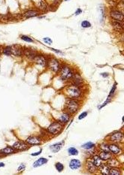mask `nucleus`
<instances>
[{"mask_svg":"<svg viewBox=\"0 0 124 175\" xmlns=\"http://www.w3.org/2000/svg\"><path fill=\"white\" fill-rule=\"evenodd\" d=\"M65 95L70 99H78L79 97H81V90L79 86L74 84L68 86L67 87L65 88Z\"/></svg>","mask_w":124,"mask_h":175,"instance_id":"f257e3e1","label":"nucleus"},{"mask_svg":"<svg viewBox=\"0 0 124 175\" xmlns=\"http://www.w3.org/2000/svg\"><path fill=\"white\" fill-rule=\"evenodd\" d=\"M74 71L72 68L69 66L67 65H63L61 66V68L59 70V74H60V78L63 80L64 81L69 80L72 78Z\"/></svg>","mask_w":124,"mask_h":175,"instance_id":"f03ea898","label":"nucleus"},{"mask_svg":"<svg viewBox=\"0 0 124 175\" xmlns=\"http://www.w3.org/2000/svg\"><path fill=\"white\" fill-rule=\"evenodd\" d=\"M80 107L78 101L74 99H69L65 102V109L69 113H75Z\"/></svg>","mask_w":124,"mask_h":175,"instance_id":"7ed1b4c3","label":"nucleus"},{"mask_svg":"<svg viewBox=\"0 0 124 175\" xmlns=\"http://www.w3.org/2000/svg\"><path fill=\"white\" fill-rule=\"evenodd\" d=\"M47 66L53 73H58L61 68L62 65L59 62V60H57L55 58H50L47 60Z\"/></svg>","mask_w":124,"mask_h":175,"instance_id":"20e7f679","label":"nucleus"},{"mask_svg":"<svg viewBox=\"0 0 124 175\" xmlns=\"http://www.w3.org/2000/svg\"><path fill=\"white\" fill-rule=\"evenodd\" d=\"M63 129V124L60 123L59 121L54 122V123H51L48 126V128H47V132L52 135H57L61 132Z\"/></svg>","mask_w":124,"mask_h":175,"instance_id":"39448f33","label":"nucleus"},{"mask_svg":"<svg viewBox=\"0 0 124 175\" xmlns=\"http://www.w3.org/2000/svg\"><path fill=\"white\" fill-rule=\"evenodd\" d=\"M111 18L112 20H118V21H122L124 19V15L122 11L117 9V8H112L111 9L110 12H109Z\"/></svg>","mask_w":124,"mask_h":175,"instance_id":"423d86ee","label":"nucleus"},{"mask_svg":"<svg viewBox=\"0 0 124 175\" xmlns=\"http://www.w3.org/2000/svg\"><path fill=\"white\" fill-rule=\"evenodd\" d=\"M12 147L16 151H17V150H18V151H26V150H27L30 148V145H29L26 142L18 141L14 142V143L12 144Z\"/></svg>","mask_w":124,"mask_h":175,"instance_id":"0eeeda50","label":"nucleus"},{"mask_svg":"<svg viewBox=\"0 0 124 175\" xmlns=\"http://www.w3.org/2000/svg\"><path fill=\"white\" fill-rule=\"evenodd\" d=\"M11 55L16 57H21L24 55V48L18 44L11 45Z\"/></svg>","mask_w":124,"mask_h":175,"instance_id":"6e6552de","label":"nucleus"},{"mask_svg":"<svg viewBox=\"0 0 124 175\" xmlns=\"http://www.w3.org/2000/svg\"><path fill=\"white\" fill-rule=\"evenodd\" d=\"M47 60H48V59H47L45 56H44L42 54H37V55H36V56H35V58L33 59V61L35 63L38 65V66H43V67L47 66Z\"/></svg>","mask_w":124,"mask_h":175,"instance_id":"1a4fd4ad","label":"nucleus"},{"mask_svg":"<svg viewBox=\"0 0 124 175\" xmlns=\"http://www.w3.org/2000/svg\"><path fill=\"white\" fill-rule=\"evenodd\" d=\"M123 139V134L121 131H115L114 133L111 134L109 137V141L111 143H120Z\"/></svg>","mask_w":124,"mask_h":175,"instance_id":"9d476101","label":"nucleus"},{"mask_svg":"<svg viewBox=\"0 0 124 175\" xmlns=\"http://www.w3.org/2000/svg\"><path fill=\"white\" fill-rule=\"evenodd\" d=\"M37 51L35 49L32 48H24V55L23 56H26L28 60H33L35 56L37 55Z\"/></svg>","mask_w":124,"mask_h":175,"instance_id":"9b49d317","label":"nucleus"},{"mask_svg":"<svg viewBox=\"0 0 124 175\" xmlns=\"http://www.w3.org/2000/svg\"><path fill=\"white\" fill-rule=\"evenodd\" d=\"M109 151L114 155H119L122 152V149L116 143H110L108 144Z\"/></svg>","mask_w":124,"mask_h":175,"instance_id":"f8f14e48","label":"nucleus"},{"mask_svg":"<svg viewBox=\"0 0 124 175\" xmlns=\"http://www.w3.org/2000/svg\"><path fill=\"white\" fill-rule=\"evenodd\" d=\"M39 11L36 10V9H29V10L26 11L23 14V17L26 19H29V18L36 17L39 15Z\"/></svg>","mask_w":124,"mask_h":175,"instance_id":"ddd939ff","label":"nucleus"},{"mask_svg":"<svg viewBox=\"0 0 124 175\" xmlns=\"http://www.w3.org/2000/svg\"><path fill=\"white\" fill-rule=\"evenodd\" d=\"M71 81H72L73 84L78 86H81V84H83V81H84L81 75L79 73H78V72H74L72 78H71Z\"/></svg>","mask_w":124,"mask_h":175,"instance_id":"4468645a","label":"nucleus"},{"mask_svg":"<svg viewBox=\"0 0 124 175\" xmlns=\"http://www.w3.org/2000/svg\"><path fill=\"white\" fill-rule=\"evenodd\" d=\"M26 142L30 146H36L39 145L41 143V141L39 137H36V136H30L26 140Z\"/></svg>","mask_w":124,"mask_h":175,"instance_id":"2eb2a0df","label":"nucleus"},{"mask_svg":"<svg viewBox=\"0 0 124 175\" xmlns=\"http://www.w3.org/2000/svg\"><path fill=\"white\" fill-rule=\"evenodd\" d=\"M69 167L72 170L78 169L81 167V162L78 159H71L69 162Z\"/></svg>","mask_w":124,"mask_h":175,"instance_id":"dca6fc26","label":"nucleus"},{"mask_svg":"<svg viewBox=\"0 0 124 175\" xmlns=\"http://www.w3.org/2000/svg\"><path fill=\"white\" fill-rule=\"evenodd\" d=\"M16 153V150L12 147H6L3 149L0 150V153L2 156H8L11 154H14Z\"/></svg>","mask_w":124,"mask_h":175,"instance_id":"f3484780","label":"nucleus"},{"mask_svg":"<svg viewBox=\"0 0 124 175\" xmlns=\"http://www.w3.org/2000/svg\"><path fill=\"white\" fill-rule=\"evenodd\" d=\"M112 26L114 27V30L118 31V32H123V22L122 21H118V20H112Z\"/></svg>","mask_w":124,"mask_h":175,"instance_id":"a211bd4d","label":"nucleus"},{"mask_svg":"<svg viewBox=\"0 0 124 175\" xmlns=\"http://www.w3.org/2000/svg\"><path fill=\"white\" fill-rule=\"evenodd\" d=\"M111 167L108 165V164L104 163L98 167V170L100 171V173L103 175L109 174V171H110Z\"/></svg>","mask_w":124,"mask_h":175,"instance_id":"6ab92c4d","label":"nucleus"},{"mask_svg":"<svg viewBox=\"0 0 124 175\" xmlns=\"http://www.w3.org/2000/svg\"><path fill=\"white\" fill-rule=\"evenodd\" d=\"M98 156L103 161H108L111 158H112V153H111L110 152L100 151L98 153Z\"/></svg>","mask_w":124,"mask_h":175,"instance_id":"aec40b11","label":"nucleus"},{"mask_svg":"<svg viewBox=\"0 0 124 175\" xmlns=\"http://www.w3.org/2000/svg\"><path fill=\"white\" fill-rule=\"evenodd\" d=\"M92 162H93L97 168H98L100 165H102L103 163H104V161H103L102 159H101L98 155H93Z\"/></svg>","mask_w":124,"mask_h":175,"instance_id":"412c9836","label":"nucleus"},{"mask_svg":"<svg viewBox=\"0 0 124 175\" xmlns=\"http://www.w3.org/2000/svg\"><path fill=\"white\" fill-rule=\"evenodd\" d=\"M70 120V115L69 113H63L60 117L59 118V122L63 125H65Z\"/></svg>","mask_w":124,"mask_h":175,"instance_id":"4be33fe9","label":"nucleus"},{"mask_svg":"<svg viewBox=\"0 0 124 175\" xmlns=\"http://www.w3.org/2000/svg\"><path fill=\"white\" fill-rule=\"evenodd\" d=\"M87 170L90 173H95L97 170V167L92 162V161L87 162Z\"/></svg>","mask_w":124,"mask_h":175,"instance_id":"5701e85b","label":"nucleus"},{"mask_svg":"<svg viewBox=\"0 0 124 175\" xmlns=\"http://www.w3.org/2000/svg\"><path fill=\"white\" fill-rule=\"evenodd\" d=\"M63 142H60V143L52 144V145L50 146V149L51 150V151L53 153H57V152H59L61 150L62 147H63Z\"/></svg>","mask_w":124,"mask_h":175,"instance_id":"b1692460","label":"nucleus"},{"mask_svg":"<svg viewBox=\"0 0 124 175\" xmlns=\"http://www.w3.org/2000/svg\"><path fill=\"white\" fill-rule=\"evenodd\" d=\"M47 162V159L45 158H40V159H37L35 162L33 163L32 166L34 168H38L40 166H42L43 165L46 164Z\"/></svg>","mask_w":124,"mask_h":175,"instance_id":"393cba45","label":"nucleus"},{"mask_svg":"<svg viewBox=\"0 0 124 175\" xmlns=\"http://www.w3.org/2000/svg\"><path fill=\"white\" fill-rule=\"evenodd\" d=\"M1 54H3L5 56H11V46H6L2 48Z\"/></svg>","mask_w":124,"mask_h":175,"instance_id":"a878e982","label":"nucleus"},{"mask_svg":"<svg viewBox=\"0 0 124 175\" xmlns=\"http://www.w3.org/2000/svg\"><path fill=\"white\" fill-rule=\"evenodd\" d=\"M109 174L120 175L121 174V171H120V168L117 167H111L110 171H109Z\"/></svg>","mask_w":124,"mask_h":175,"instance_id":"bb28decb","label":"nucleus"},{"mask_svg":"<svg viewBox=\"0 0 124 175\" xmlns=\"http://www.w3.org/2000/svg\"><path fill=\"white\" fill-rule=\"evenodd\" d=\"M38 8H39V9L41 11H47V9H48L49 6H48V5H47L44 0H41L39 2V4H38Z\"/></svg>","mask_w":124,"mask_h":175,"instance_id":"cd10ccee","label":"nucleus"},{"mask_svg":"<svg viewBox=\"0 0 124 175\" xmlns=\"http://www.w3.org/2000/svg\"><path fill=\"white\" fill-rule=\"evenodd\" d=\"M81 147L84 148V150H91V149H93V148H94L95 143H93V142H87V143H84V144L81 146Z\"/></svg>","mask_w":124,"mask_h":175,"instance_id":"c85d7f7f","label":"nucleus"},{"mask_svg":"<svg viewBox=\"0 0 124 175\" xmlns=\"http://www.w3.org/2000/svg\"><path fill=\"white\" fill-rule=\"evenodd\" d=\"M108 164L110 167H117L119 165V162L115 159H113V158H111L110 159H108Z\"/></svg>","mask_w":124,"mask_h":175,"instance_id":"c756f323","label":"nucleus"},{"mask_svg":"<svg viewBox=\"0 0 124 175\" xmlns=\"http://www.w3.org/2000/svg\"><path fill=\"white\" fill-rule=\"evenodd\" d=\"M20 39L24 41L25 42H28V43H32L34 42V40L29 36H25V35H21L20 36Z\"/></svg>","mask_w":124,"mask_h":175,"instance_id":"7c9ffc66","label":"nucleus"},{"mask_svg":"<svg viewBox=\"0 0 124 175\" xmlns=\"http://www.w3.org/2000/svg\"><path fill=\"white\" fill-rule=\"evenodd\" d=\"M68 153L70 156H77L78 154V150L75 147H70L68 149Z\"/></svg>","mask_w":124,"mask_h":175,"instance_id":"2f4dec72","label":"nucleus"},{"mask_svg":"<svg viewBox=\"0 0 124 175\" xmlns=\"http://www.w3.org/2000/svg\"><path fill=\"white\" fill-rule=\"evenodd\" d=\"M99 149H100V151L110 152V151H109L108 144V143H101L100 145H99Z\"/></svg>","mask_w":124,"mask_h":175,"instance_id":"473e14b6","label":"nucleus"},{"mask_svg":"<svg viewBox=\"0 0 124 175\" xmlns=\"http://www.w3.org/2000/svg\"><path fill=\"white\" fill-rule=\"evenodd\" d=\"M117 84L116 82H115L114 85H113L112 88H111V90L110 93H109L108 97V98H111H111L113 97V96H114V93H115V92H116V90H117Z\"/></svg>","mask_w":124,"mask_h":175,"instance_id":"72a5a7b5","label":"nucleus"},{"mask_svg":"<svg viewBox=\"0 0 124 175\" xmlns=\"http://www.w3.org/2000/svg\"><path fill=\"white\" fill-rule=\"evenodd\" d=\"M91 26H92V25H91V23L90 22V21H88V20H84V21L81 22V27H82V28H90V27H91Z\"/></svg>","mask_w":124,"mask_h":175,"instance_id":"f704fd0d","label":"nucleus"},{"mask_svg":"<svg viewBox=\"0 0 124 175\" xmlns=\"http://www.w3.org/2000/svg\"><path fill=\"white\" fill-rule=\"evenodd\" d=\"M55 167L59 172H62V171H63V169H64V165H63L61 162H57V163H56Z\"/></svg>","mask_w":124,"mask_h":175,"instance_id":"c9c22d12","label":"nucleus"},{"mask_svg":"<svg viewBox=\"0 0 124 175\" xmlns=\"http://www.w3.org/2000/svg\"><path fill=\"white\" fill-rule=\"evenodd\" d=\"M43 41H44V43H45V44H51L52 43H53V41H52V40L50 38H48V37L44 38Z\"/></svg>","mask_w":124,"mask_h":175,"instance_id":"e433bc0d","label":"nucleus"},{"mask_svg":"<svg viewBox=\"0 0 124 175\" xmlns=\"http://www.w3.org/2000/svg\"><path fill=\"white\" fill-rule=\"evenodd\" d=\"M87 114H88V113H87V111L83 112L82 113H81V114H80V115H79V117H78V119H80V120H81V119H84V118H85V117H87Z\"/></svg>","mask_w":124,"mask_h":175,"instance_id":"4c0bfd02","label":"nucleus"},{"mask_svg":"<svg viewBox=\"0 0 124 175\" xmlns=\"http://www.w3.org/2000/svg\"><path fill=\"white\" fill-rule=\"evenodd\" d=\"M25 168H26V165H25L24 163H22L21 165L18 167V171H19V172H20V171H23L24 169H25Z\"/></svg>","mask_w":124,"mask_h":175,"instance_id":"58836bf2","label":"nucleus"},{"mask_svg":"<svg viewBox=\"0 0 124 175\" xmlns=\"http://www.w3.org/2000/svg\"><path fill=\"white\" fill-rule=\"evenodd\" d=\"M61 1L62 0H54L53 2V6H55L56 8H57L58 5L61 3Z\"/></svg>","mask_w":124,"mask_h":175,"instance_id":"ea45409f","label":"nucleus"},{"mask_svg":"<svg viewBox=\"0 0 124 175\" xmlns=\"http://www.w3.org/2000/svg\"><path fill=\"white\" fill-rule=\"evenodd\" d=\"M83 12L82 9H81V8H78L77 10L75 11V15H76V16H78V15H79V14H81V13Z\"/></svg>","mask_w":124,"mask_h":175,"instance_id":"a19ab883","label":"nucleus"},{"mask_svg":"<svg viewBox=\"0 0 124 175\" xmlns=\"http://www.w3.org/2000/svg\"><path fill=\"white\" fill-rule=\"evenodd\" d=\"M41 152H42V149H41V150L38 152H37V153H32L31 156H38L40 155L41 153Z\"/></svg>","mask_w":124,"mask_h":175,"instance_id":"79ce46f5","label":"nucleus"},{"mask_svg":"<svg viewBox=\"0 0 124 175\" xmlns=\"http://www.w3.org/2000/svg\"><path fill=\"white\" fill-rule=\"evenodd\" d=\"M101 75L102 76V77L104 78H108V76H109V74L108 73H106V72H104V73L101 74Z\"/></svg>","mask_w":124,"mask_h":175,"instance_id":"37998d69","label":"nucleus"},{"mask_svg":"<svg viewBox=\"0 0 124 175\" xmlns=\"http://www.w3.org/2000/svg\"><path fill=\"white\" fill-rule=\"evenodd\" d=\"M51 50H53L54 52H56V53H57V54H63V52L60 51V50H55V49H53V48H50Z\"/></svg>","mask_w":124,"mask_h":175,"instance_id":"c03bdc74","label":"nucleus"},{"mask_svg":"<svg viewBox=\"0 0 124 175\" xmlns=\"http://www.w3.org/2000/svg\"><path fill=\"white\" fill-rule=\"evenodd\" d=\"M5 163H3V162H0V168H3L5 167Z\"/></svg>","mask_w":124,"mask_h":175,"instance_id":"a18cd8bd","label":"nucleus"},{"mask_svg":"<svg viewBox=\"0 0 124 175\" xmlns=\"http://www.w3.org/2000/svg\"><path fill=\"white\" fill-rule=\"evenodd\" d=\"M1 50H2V47L0 46V54H1Z\"/></svg>","mask_w":124,"mask_h":175,"instance_id":"49530a36","label":"nucleus"},{"mask_svg":"<svg viewBox=\"0 0 124 175\" xmlns=\"http://www.w3.org/2000/svg\"><path fill=\"white\" fill-rule=\"evenodd\" d=\"M65 2H68V1H70V0H64Z\"/></svg>","mask_w":124,"mask_h":175,"instance_id":"de8ad7c7","label":"nucleus"},{"mask_svg":"<svg viewBox=\"0 0 124 175\" xmlns=\"http://www.w3.org/2000/svg\"><path fill=\"white\" fill-rule=\"evenodd\" d=\"M121 1H122V2H123V0H121Z\"/></svg>","mask_w":124,"mask_h":175,"instance_id":"09e8293b","label":"nucleus"}]
</instances>
